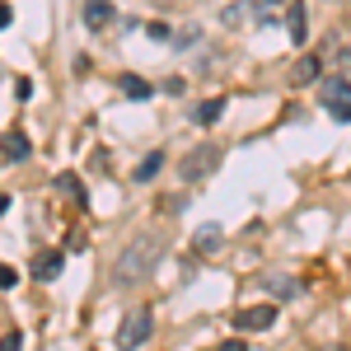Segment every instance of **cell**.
<instances>
[{
    "instance_id": "1",
    "label": "cell",
    "mask_w": 351,
    "mask_h": 351,
    "mask_svg": "<svg viewBox=\"0 0 351 351\" xmlns=\"http://www.w3.org/2000/svg\"><path fill=\"white\" fill-rule=\"evenodd\" d=\"M160 263V239H136L122 248V258H117V267H112V276H117V286H132V281H141V276H150V267Z\"/></svg>"
},
{
    "instance_id": "2",
    "label": "cell",
    "mask_w": 351,
    "mask_h": 351,
    "mask_svg": "<svg viewBox=\"0 0 351 351\" xmlns=\"http://www.w3.org/2000/svg\"><path fill=\"white\" fill-rule=\"evenodd\" d=\"M220 160H225V150H220L216 141H202V145H192L183 164H178V173H183V183H202L206 173H216Z\"/></svg>"
},
{
    "instance_id": "3",
    "label": "cell",
    "mask_w": 351,
    "mask_h": 351,
    "mask_svg": "<svg viewBox=\"0 0 351 351\" xmlns=\"http://www.w3.org/2000/svg\"><path fill=\"white\" fill-rule=\"evenodd\" d=\"M319 99H324V108L332 112V122H351V80L328 75L324 89H319Z\"/></svg>"
},
{
    "instance_id": "4",
    "label": "cell",
    "mask_w": 351,
    "mask_h": 351,
    "mask_svg": "<svg viewBox=\"0 0 351 351\" xmlns=\"http://www.w3.org/2000/svg\"><path fill=\"white\" fill-rule=\"evenodd\" d=\"M141 342H150V309H132L117 328V347L122 351H136Z\"/></svg>"
},
{
    "instance_id": "5",
    "label": "cell",
    "mask_w": 351,
    "mask_h": 351,
    "mask_svg": "<svg viewBox=\"0 0 351 351\" xmlns=\"http://www.w3.org/2000/svg\"><path fill=\"white\" fill-rule=\"evenodd\" d=\"M234 324H239L243 332H267V328L276 324V309H271V304H253V309H239Z\"/></svg>"
},
{
    "instance_id": "6",
    "label": "cell",
    "mask_w": 351,
    "mask_h": 351,
    "mask_svg": "<svg viewBox=\"0 0 351 351\" xmlns=\"http://www.w3.org/2000/svg\"><path fill=\"white\" fill-rule=\"evenodd\" d=\"M253 19H258V0H234V5L220 10V24L225 28H243V24H253Z\"/></svg>"
},
{
    "instance_id": "7",
    "label": "cell",
    "mask_w": 351,
    "mask_h": 351,
    "mask_svg": "<svg viewBox=\"0 0 351 351\" xmlns=\"http://www.w3.org/2000/svg\"><path fill=\"white\" fill-rule=\"evenodd\" d=\"M108 24H112V5L108 0H84V28L99 33V28H108Z\"/></svg>"
},
{
    "instance_id": "8",
    "label": "cell",
    "mask_w": 351,
    "mask_h": 351,
    "mask_svg": "<svg viewBox=\"0 0 351 351\" xmlns=\"http://www.w3.org/2000/svg\"><path fill=\"white\" fill-rule=\"evenodd\" d=\"M28 150H33V145H28V136H19V132H5V136H0V155H5L10 164L28 160Z\"/></svg>"
},
{
    "instance_id": "9",
    "label": "cell",
    "mask_w": 351,
    "mask_h": 351,
    "mask_svg": "<svg viewBox=\"0 0 351 351\" xmlns=\"http://www.w3.org/2000/svg\"><path fill=\"white\" fill-rule=\"evenodd\" d=\"M61 248H52V253H38V263H33V276L38 281H52V276H61Z\"/></svg>"
},
{
    "instance_id": "10",
    "label": "cell",
    "mask_w": 351,
    "mask_h": 351,
    "mask_svg": "<svg viewBox=\"0 0 351 351\" xmlns=\"http://www.w3.org/2000/svg\"><path fill=\"white\" fill-rule=\"evenodd\" d=\"M319 71H324V61H319V56H300L295 71H291V84H309V80H319Z\"/></svg>"
},
{
    "instance_id": "11",
    "label": "cell",
    "mask_w": 351,
    "mask_h": 351,
    "mask_svg": "<svg viewBox=\"0 0 351 351\" xmlns=\"http://www.w3.org/2000/svg\"><path fill=\"white\" fill-rule=\"evenodd\" d=\"M117 89H122L127 99H136V104L155 94V89H150V80H141V75H117Z\"/></svg>"
},
{
    "instance_id": "12",
    "label": "cell",
    "mask_w": 351,
    "mask_h": 351,
    "mask_svg": "<svg viewBox=\"0 0 351 351\" xmlns=\"http://www.w3.org/2000/svg\"><path fill=\"white\" fill-rule=\"evenodd\" d=\"M164 169V150H150L145 160H141V169H136V183H155Z\"/></svg>"
},
{
    "instance_id": "13",
    "label": "cell",
    "mask_w": 351,
    "mask_h": 351,
    "mask_svg": "<svg viewBox=\"0 0 351 351\" xmlns=\"http://www.w3.org/2000/svg\"><path fill=\"white\" fill-rule=\"evenodd\" d=\"M304 19H309V14H304V5H291V14H286V24H291V43H304V38H309V24H304Z\"/></svg>"
},
{
    "instance_id": "14",
    "label": "cell",
    "mask_w": 351,
    "mask_h": 351,
    "mask_svg": "<svg viewBox=\"0 0 351 351\" xmlns=\"http://www.w3.org/2000/svg\"><path fill=\"white\" fill-rule=\"evenodd\" d=\"M220 239H225V234H220L216 225H206V230H197V239H192V243H197V253H216Z\"/></svg>"
},
{
    "instance_id": "15",
    "label": "cell",
    "mask_w": 351,
    "mask_h": 351,
    "mask_svg": "<svg viewBox=\"0 0 351 351\" xmlns=\"http://www.w3.org/2000/svg\"><path fill=\"white\" fill-rule=\"evenodd\" d=\"M220 117H225V99H211V104L197 108V122H202V127H211V122H220Z\"/></svg>"
},
{
    "instance_id": "16",
    "label": "cell",
    "mask_w": 351,
    "mask_h": 351,
    "mask_svg": "<svg viewBox=\"0 0 351 351\" xmlns=\"http://www.w3.org/2000/svg\"><path fill=\"white\" fill-rule=\"evenodd\" d=\"M267 286H271V295H276V300H295L300 295V286L291 281V276H271Z\"/></svg>"
},
{
    "instance_id": "17",
    "label": "cell",
    "mask_w": 351,
    "mask_h": 351,
    "mask_svg": "<svg viewBox=\"0 0 351 351\" xmlns=\"http://www.w3.org/2000/svg\"><path fill=\"white\" fill-rule=\"evenodd\" d=\"M56 192H66V197H75V202H84V188L75 183V178H71V173H61V178H56Z\"/></svg>"
},
{
    "instance_id": "18",
    "label": "cell",
    "mask_w": 351,
    "mask_h": 351,
    "mask_svg": "<svg viewBox=\"0 0 351 351\" xmlns=\"http://www.w3.org/2000/svg\"><path fill=\"white\" fill-rule=\"evenodd\" d=\"M0 351H24V332H5L0 337Z\"/></svg>"
},
{
    "instance_id": "19",
    "label": "cell",
    "mask_w": 351,
    "mask_h": 351,
    "mask_svg": "<svg viewBox=\"0 0 351 351\" xmlns=\"http://www.w3.org/2000/svg\"><path fill=\"white\" fill-rule=\"evenodd\" d=\"M14 281H19V271H14V267H5V263H0V291H10Z\"/></svg>"
},
{
    "instance_id": "20",
    "label": "cell",
    "mask_w": 351,
    "mask_h": 351,
    "mask_svg": "<svg viewBox=\"0 0 351 351\" xmlns=\"http://www.w3.org/2000/svg\"><path fill=\"white\" fill-rule=\"evenodd\" d=\"M150 38H155V43H169L173 33H169V24H150Z\"/></svg>"
},
{
    "instance_id": "21",
    "label": "cell",
    "mask_w": 351,
    "mask_h": 351,
    "mask_svg": "<svg viewBox=\"0 0 351 351\" xmlns=\"http://www.w3.org/2000/svg\"><path fill=\"white\" fill-rule=\"evenodd\" d=\"M216 351H248V342H239V337H230V342H220Z\"/></svg>"
},
{
    "instance_id": "22",
    "label": "cell",
    "mask_w": 351,
    "mask_h": 351,
    "mask_svg": "<svg viewBox=\"0 0 351 351\" xmlns=\"http://www.w3.org/2000/svg\"><path fill=\"white\" fill-rule=\"evenodd\" d=\"M0 28H10V5H0Z\"/></svg>"
},
{
    "instance_id": "23",
    "label": "cell",
    "mask_w": 351,
    "mask_h": 351,
    "mask_svg": "<svg viewBox=\"0 0 351 351\" xmlns=\"http://www.w3.org/2000/svg\"><path fill=\"white\" fill-rule=\"evenodd\" d=\"M5 211H10V197H5V192H0V216H5Z\"/></svg>"
},
{
    "instance_id": "24",
    "label": "cell",
    "mask_w": 351,
    "mask_h": 351,
    "mask_svg": "<svg viewBox=\"0 0 351 351\" xmlns=\"http://www.w3.org/2000/svg\"><path fill=\"white\" fill-rule=\"evenodd\" d=\"M337 61H342V66H351V47H347V52H342V56H337Z\"/></svg>"
},
{
    "instance_id": "25",
    "label": "cell",
    "mask_w": 351,
    "mask_h": 351,
    "mask_svg": "<svg viewBox=\"0 0 351 351\" xmlns=\"http://www.w3.org/2000/svg\"><path fill=\"white\" fill-rule=\"evenodd\" d=\"M267 5H281V0H267Z\"/></svg>"
},
{
    "instance_id": "26",
    "label": "cell",
    "mask_w": 351,
    "mask_h": 351,
    "mask_svg": "<svg viewBox=\"0 0 351 351\" xmlns=\"http://www.w3.org/2000/svg\"><path fill=\"white\" fill-rule=\"evenodd\" d=\"M332 351H347V347H332Z\"/></svg>"
},
{
    "instance_id": "27",
    "label": "cell",
    "mask_w": 351,
    "mask_h": 351,
    "mask_svg": "<svg viewBox=\"0 0 351 351\" xmlns=\"http://www.w3.org/2000/svg\"><path fill=\"white\" fill-rule=\"evenodd\" d=\"M337 5H342V0H337Z\"/></svg>"
}]
</instances>
